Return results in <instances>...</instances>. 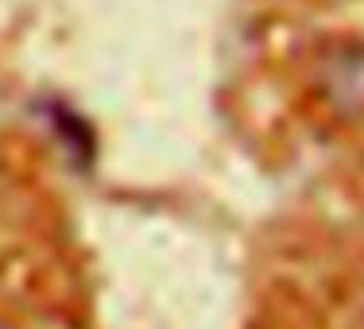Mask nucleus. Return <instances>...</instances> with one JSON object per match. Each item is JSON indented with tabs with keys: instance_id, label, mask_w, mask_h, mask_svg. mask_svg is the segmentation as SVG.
<instances>
[{
	"instance_id": "f257e3e1",
	"label": "nucleus",
	"mask_w": 364,
	"mask_h": 329,
	"mask_svg": "<svg viewBox=\"0 0 364 329\" xmlns=\"http://www.w3.org/2000/svg\"><path fill=\"white\" fill-rule=\"evenodd\" d=\"M326 93L337 105H357L364 109V50L349 55V50H337L333 63L326 66Z\"/></svg>"
},
{
	"instance_id": "f03ea898",
	"label": "nucleus",
	"mask_w": 364,
	"mask_h": 329,
	"mask_svg": "<svg viewBox=\"0 0 364 329\" xmlns=\"http://www.w3.org/2000/svg\"><path fill=\"white\" fill-rule=\"evenodd\" d=\"M0 329H12V325H0Z\"/></svg>"
}]
</instances>
